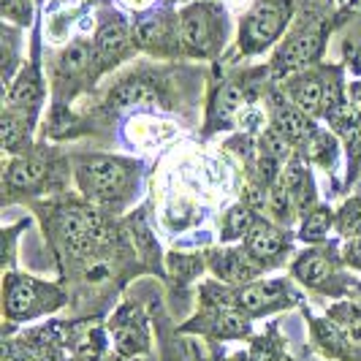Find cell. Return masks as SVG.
Returning a JSON list of instances; mask_svg holds the SVG:
<instances>
[{"label":"cell","mask_w":361,"mask_h":361,"mask_svg":"<svg viewBox=\"0 0 361 361\" xmlns=\"http://www.w3.org/2000/svg\"><path fill=\"white\" fill-rule=\"evenodd\" d=\"M76 180H79V188L85 196L104 201V204H114V201H123L133 190L136 171L130 163L120 161V158L92 155L79 163Z\"/></svg>","instance_id":"6da1fadb"},{"label":"cell","mask_w":361,"mask_h":361,"mask_svg":"<svg viewBox=\"0 0 361 361\" xmlns=\"http://www.w3.org/2000/svg\"><path fill=\"white\" fill-rule=\"evenodd\" d=\"M3 302L8 321H27L57 307L63 302V293L54 286L38 283L27 274H8L3 286Z\"/></svg>","instance_id":"7a4b0ae2"},{"label":"cell","mask_w":361,"mask_h":361,"mask_svg":"<svg viewBox=\"0 0 361 361\" xmlns=\"http://www.w3.org/2000/svg\"><path fill=\"white\" fill-rule=\"evenodd\" d=\"M182 47L196 57H212L223 47V17L209 3H193L180 14Z\"/></svg>","instance_id":"3957f363"},{"label":"cell","mask_w":361,"mask_h":361,"mask_svg":"<svg viewBox=\"0 0 361 361\" xmlns=\"http://www.w3.org/2000/svg\"><path fill=\"white\" fill-rule=\"evenodd\" d=\"M288 22V6L274 3V0H264L258 3L253 11L245 17L242 27H239V47L245 54H258L269 49L271 44L280 38Z\"/></svg>","instance_id":"277c9868"},{"label":"cell","mask_w":361,"mask_h":361,"mask_svg":"<svg viewBox=\"0 0 361 361\" xmlns=\"http://www.w3.org/2000/svg\"><path fill=\"white\" fill-rule=\"evenodd\" d=\"M57 236L73 253H90L104 239V220L92 209L71 207L57 215Z\"/></svg>","instance_id":"5b68a950"},{"label":"cell","mask_w":361,"mask_h":361,"mask_svg":"<svg viewBox=\"0 0 361 361\" xmlns=\"http://www.w3.org/2000/svg\"><path fill=\"white\" fill-rule=\"evenodd\" d=\"M290 302V288L283 280H258L247 283L234 293V305L247 315H264Z\"/></svg>","instance_id":"8992f818"},{"label":"cell","mask_w":361,"mask_h":361,"mask_svg":"<svg viewBox=\"0 0 361 361\" xmlns=\"http://www.w3.org/2000/svg\"><path fill=\"white\" fill-rule=\"evenodd\" d=\"M293 277L307 286L312 290H329L331 283L337 280V269H334V258L331 253H326L321 247H312V250H305V253L296 258L293 264Z\"/></svg>","instance_id":"52a82bcc"},{"label":"cell","mask_w":361,"mask_h":361,"mask_svg":"<svg viewBox=\"0 0 361 361\" xmlns=\"http://www.w3.org/2000/svg\"><path fill=\"white\" fill-rule=\"evenodd\" d=\"M245 250L264 267L288 250V236L277 226H271L269 220H255L250 234L245 236Z\"/></svg>","instance_id":"ba28073f"},{"label":"cell","mask_w":361,"mask_h":361,"mask_svg":"<svg viewBox=\"0 0 361 361\" xmlns=\"http://www.w3.org/2000/svg\"><path fill=\"white\" fill-rule=\"evenodd\" d=\"M321 44H324V33H321L318 27L299 33L296 38H290L288 44L280 49V54L274 57V68H277V71H283V73L302 68L305 63H310V60H315V57H318Z\"/></svg>","instance_id":"9c48e42d"},{"label":"cell","mask_w":361,"mask_h":361,"mask_svg":"<svg viewBox=\"0 0 361 361\" xmlns=\"http://www.w3.org/2000/svg\"><path fill=\"white\" fill-rule=\"evenodd\" d=\"M258 269H261V264L245 247L242 250H226V253L212 255V271H215L223 283H231V286H239V288L247 286L255 274H258Z\"/></svg>","instance_id":"30bf717a"},{"label":"cell","mask_w":361,"mask_h":361,"mask_svg":"<svg viewBox=\"0 0 361 361\" xmlns=\"http://www.w3.org/2000/svg\"><path fill=\"white\" fill-rule=\"evenodd\" d=\"M280 185L288 190L290 201H293V207H296V212H302V215H307L310 207H312V199H315V188H312V177H310L307 166L302 161V155H293L288 163H286V169H283V174H280Z\"/></svg>","instance_id":"8fae6325"},{"label":"cell","mask_w":361,"mask_h":361,"mask_svg":"<svg viewBox=\"0 0 361 361\" xmlns=\"http://www.w3.org/2000/svg\"><path fill=\"white\" fill-rule=\"evenodd\" d=\"M274 126L288 136L290 145L302 147V149H305V147L315 139V133H318V128L310 120V114H305L302 109H296L293 104H280V106L274 109Z\"/></svg>","instance_id":"7c38bea8"},{"label":"cell","mask_w":361,"mask_h":361,"mask_svg":"<svg viewBox=\"0 0 361 361\" xmlns=\"http://www.w3.org/2000/svg\"><path fill=\"white\" fill-rule=\"evenodd\" d=\"M111 331H114V343H117V348H120L126 356H133V353L147 350V343H149V337H147V326L130 307H126L117 318H114Z\"/></svg>","instance_id":"4fadbf2b"},{"label":"cell","mask_w":361,"mask_h":361,"mask_svg":"<svg viewBox=\"0 0 361 361\" xmlns=\"http://www.w3.org/2000/svg\"><path fill=\"white\" fill-rule=\"evenodd\" d=\"M288 95L290 104L302 109L305 114H318V111H324L326 82L318 73H299V76L290 79Z\"/></svg>","instance_id":"5bb4252c"},{"label":"cell","mask_w":361,"mask_h":361,"mask_svg":"<svg viewBox=\"0 0 361 361\" xmlns=\"http://www.w3.org/2000/svg\"><path fill=\"white\" fill-rule=\"evenodd\" d=\"M128 44H130V30L123 19H109L106 25H101L98 36H95V57L101 63H114L128 52Z\"/></svg>","instance_id":"9a60e30c"},{"label":"cell","mask_w":361,"mask_h":361,"mask_svg":"<svg viewBox=\"0 0 361 361\" xmlns=\"http://www.w3.org/2000/svg\"><path fill=\"white\" fill-rule=\"evenodd\" d=\"M161 101V92L155 85H149L145 79H133L120 85L117 90L109 95V104L114 109H126V106H152Z\"/></svg>","instance_id":"2e32d148"},{"label":"cell","mask_w":361,"mask_h":361,"mask_svg":"<svg viewBox=\"0 0 361 361\" xmlns=\"http://www.w3.org/2000/svg\"><path fill=\"white\" fill-rule=\"evenodd\" d=\"M47 180V166L33 158H14L6 171V185L11 190H36Z\"/></svg>","instance_id":"e0dca14e"},{"label":"cell","mask_w":361,"mask_h":361,"mask_svg":"<svg viewBox=\"0 0 361 361\" xmlns=\"http://www.w3.org/2000/svg\"><path fill=\"white\" fill-rule=\"evenodd\" d=\"M331 228H337V212H331L329 207H312L302 220L299 239L315 245V242H324Z\"/></svg>","instance_id":"ac0fdd59"},{"label":"cell","mask_w":361,"mask_h":361,"mask_svg":"<svg viewBox=\"0 0 361 361\" xmlns=\"http://www.w3.org/2000/svg\"><path fill=\"white\" fill-rule=\"evenodd\" d=\"M41 79H38V71L36 68H27V71L19 73L17 85H11V92H8V104L11 109H33L41 101Z\"/></svg>","instance_id":"d6986e66"},{"label":"cell","mask_w":361,"mask_h":361,"mask_svg":"<svg viewBox=\"0 0 361 361\" xmlns=\"http://www.w3.org/2000/svg\"><path fill=\"white\" fill-rule=\"evenodd\" d=\"M27 133H30V120L17 111V109H8L3 114V123H0V136H3V147L8 152H17L19 147L27 142Z\"/></svg>","instance_id":"ffe728a7"},{"label":"cell","mask_w":361,"mask_h":361,"mask_svg":"<svg viewBox=\"0 0 361 361\" xmlns=\"http://www.w3.org/2000/svg\"><path fill=\"white\" fill-rule=\"evenodd\" d=\"M212 331L220 337H245L250 331V321L247 312L236 307H217V312L212 315Z\"/></svg>","instance_id":"44dd1931"},{"label":"cell","mask_w":361,"mask_h":361,"mask_svg":"<svg viewBox=\"0 0 361 361\" xmlns=\"http://www.w3.org/2000/svg\"><path fill=\"white\" fill-rule=\"evenodd\" d=\"M329 318L340 326V331L345 334V340L353 345V348H361V310L356 305H334L329 310Z\"/></svg>","instance_id":"7402d4cb"},{"label":"cell","mask_w":361,"mask_h":361,"mask_svg":"<svg viewBox=\"0 0 361 361\" xmlns=\"http://www.w3.org/2000/svg\"><path fill=\"white\" fill-rule=\"evenodd\" d=\"M312 331H315V340L321 343L326 353H334V356H348V340L340 331V326L334 324L331 318H315L312 321Z\"/></svg>","instance_id":"603a6c76"},{"label":"cell","mask_w":361,"mask_h":361,"mask_svg":"<svg viewBox=\"0 0 361 361\" xmlns=\"http://www.w3.org/2000/svg\"><path fill=\"white\" fill-rule=\"evenodd\" d=\"M290 147L293 145L288 142V136L277 126L267 128V130L261 133V158H267V161H274V163H280V166H286V163L293 158Z\"/></svg>","instance_id":"cb8c5ba5"},{"label":"cell","mask_w":361,"mask_h":361,"mask_svg":"<svg viewBox=\"0 0 361 361\" xmlns=\"http://www.w3.org/2000/svg\"><path fill=\"white\" fill-rule=\"evenodd\" d=\"M242 87H236V85H223L215 95V106H212V120L217 123H228L231 117H234L239 106H242Z\"/></svg>","instance_id":"d4e9b609"},{"label":"cell","mask_w":361,"mask_h":361,"mask_svg":"<svg viewBox=\"0 0 361 361\" xmlns=\"http://www.w3.org/2000/svg\"><path fill=\"white\" fill-rule=\"evenodd\" d=\"M92 60H98V57H95V47L85 44V41H76V44H71V47L63 52V57H60V68L68 73V76H73V73L85 71Z\"/></svg>","instance_id":"484cf974"},{"label":"cell","mask_w":361,"mask_h":361,"mask_svg":"<svg viewBox=\"0 0 361 361\" xmlns=\"http://www.w3.org/2000/svg\"><path fill=\"white\" fill-rule=\"evenodd\" d=\"M255 217L245 209V207H234L228 215L223 217V239L234 242V239H245L253 228Z\"/></svg>","instance_id":"4316f807"},{"label":"cell","mask_w":361,"mask_h":361,"mask_svg":"<svg viewBox=\"0 0 361 361\" xmlns=\"http://www.w3.org/2000/svg\"><path fill=\"white\" fill-rule=\"evenodd\" d=\"M337 231L348 239H353V236H361V196H353V199H348L340 207V212H337Z\"/></svg>","instance_id":"83f0119b"},{"label":"cell","mask_w":361,"mask_h":361,"mask_svg":"<svg viewBox=\"0 0 361 361\" xmlns=\"http://www.w3.org/2000/svg\"><path fill=\"white\" fill-rule=\"evenodd\" d=\"M305 149H307V155L312 161H318L321 166H331L334 158H337V139L331 133H326V130H318L315 139Z\"/></svg>","instance_id":"f1b7e54d"},{"label":"cell","mask_w":361,"mask_h":361,"mask_svg":"<svg viewBox=\"0 0 361 361\" xmlns=\"http://www.w3.org/2000/svg\"><path fill=\"white\" fill-rule=\"evenodd\" d=\"M269 209L274 212L277 220H286L290 223L293 217H296V207H293V201H290L288 190L280 185V182H274L269 190Z\"/></svg>","instance_id":"f546056e"},{"label":"cell","mask_w":361,"mask_h":361,"mask_svg":"<svg viewBox=\"0 0 361 361\" xmlns=\"http://www.w3.org/2000/svg\"><path fill=\"white\" fill-rule=\"evenodd\" d=\"M79 359L82 361H106V345H104V334L92 331L90 337L79 348Z\"/></svg>","instance_id":"4dcf8cb0"},{"label":"cell","mask_w":361,"mask_h":361,"mask_svg":"<svg viewBox=\"0 0 361 361\" xmlns=\"http://www.w3.org/2000/svg\"><path fill=\"white\" fill-rule=\"evenodd\" d=\"M3 14L17 22H30V0H3Z\"/></svg>","instance_id":"1f68e13d"},{"label":"cell","mask_w":361,"mask_h":361,"mask_svg":"<svg viewBox=\"0 0 361 361\" xmlns=\"http://www.w3.org/2000/svg\"><path fill=\"white\" fill-rule=\"evenodd\" d=\"M343 261L348 267L361 271V236H353L345 242V250H343Z\"/></svg>","instance_id":"d6a6232c"},{"label":"cell","mask_w":361,"mask_h":361,"mask_svg":"<svg viewBox=\"0 0 361 361\" xmlns=\"http://www.w3.org/2000/svg\"><path fill=\"white\" fill-rule=\"evenodd\" d=\"M130 8H136V11H145L147 6H152V0H126Z\"/></svg>","instance_id":"836d02e7"},{"label":"cell","mask_w":361,"mask_h":361,"mask_svg":"<svg viewBox=\"0 0 361 361\" xmlns=\"http://www.w3.org/2000/svg\"><path fill=\"white\" fill-rule=\"evenodd\" d=\"M247 361H271V359H269V353H267V350H253Z\"/></svg>","instance_id":"e575fe53"},{"label":"cell","mask_w":361,"mask_h":361,"mask_svg":"<svg viewBox=\"0 0 361 361\" xmlns=\"http://www.w3.org/2000/svg\"><path fill=\"white\" fill-rule=\"evenodd\" d=\"M353 68L361 73V49H359V54H356V63H353Z\"/></svg>","instance_id":"d590c367"},{"label":"cell","mask_w":361,"mask_h":361,"mask_svg":"<svg viewBox=\"0 0 361 361\" xmlns=\"http://www.w3.org/2000/svg\"><path fill=\"white\" fill-rule=\"evenodd\" d=\"M359 296H361V286H359Z\"/></svg>","instance_id":"8d00e7d4"}]
</instances>
